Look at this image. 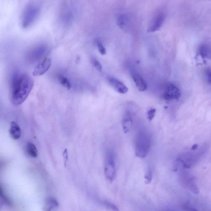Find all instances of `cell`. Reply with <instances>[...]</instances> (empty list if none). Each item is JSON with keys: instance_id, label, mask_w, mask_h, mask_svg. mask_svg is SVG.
I'll list each match as a JSON object with an SVG mask.
<instances>
[{"instance_id": "cell-25", "label": "cell", "mask_w": 211, "mask_h": 211, "mask_svg": "<svg viewBox=\"0 0 211 211\" xmlns=\"http://www.w3.org/2000/svg\"><path fill=\"white\" fill-rule=\"evenodd\" d=\"M63 155L64 158H65V165H66V162L68 160V153L67 151V149H65Z\"/></svg>"}, {"instance_id": "cell-15", "label": "cell", "mask_w": 211, "mask_h": 211, "mask_svg": "<svg viewBox=\"0 0 211 211\" xmlns=\"http://www.w3.org/2000/svg\"><path fill=\"white\" fill-rule=\"evenodd\" d=\"M27 152L28 154L33 158L37 157V149L34 145L31 143H28L27 145Z\"/></svg>"}, {"instance_id": "cell-11", "label": "cell", "mask_w": 211, "mask_h": 211, "mask_svg": "<svg viewBox=\"0 0 211 211\" xmlns=\"http://www.w3.org/2000/svg\"><path fill=\"white\" fill-rule=\"evenodd\" d=\"M10 133L14 140H17L20 138L21 131L20 127L15 122H12L10 124Z\"/></svg>"}, {"instance_id": "cell-22", "label": "cell", "mask_w": 211, "mask_h": 211, "mask_svg": "<svg viewBox=\"0 0 211 211\" xmlns=\"http://www.w3.org/2000/svg\"><path fill=\"white\" fill-rule=\"evenodd\" d=\"M103 204H104V205H105L107 208L112 209L113 210H119V209H118V207H117L116 205H115L114 204L112 203L109 202L107 201H104L103 202Z\"/></svg>"}, {"instance_id": "cell-14", "label": "cell", "mask_w": 211, "mask_h": 211, "mask_svg": "<svg viewBox=\"0 0 211 211\" xmlns=\"http://www.w3.org/2000/svg\"><path fill=\"white\" fill-rule=\"evenodd\" d=\"M118 26L121 29L127 28L129 23V19L128 16L123 14L120 16L117 20Z\"/></svg>"}, {"instance_id": "cell-7", "label": "cell", "mask_w": 211, "mask_h": 211, "mask_svg": "<svg viewBox=\"0 0 211 211\" xmlns=\"http://www.w3.org/2000/svg\"><path fill=\"white\" fill-rule=\"evenodd\" d=\"M108 81L111 86L119 93L124 94L128 92V87L121 81L112 77H108Z\"/></svg>"}, {"instance_id": "cell-21", "label": "cell", "mask_w": 211, "mask_h": 211, "mask_svg": "<svg viewBox=\"0 0 211 211\" xmlns=\"http://www.w3.org/2000/svg\"><path fill=\"white\" fill-rule=\"evenodd\" d=\"M156 113V109L155 108H151V109L148 111L147 113V119L149 121H151L154 118Z\"/></svg>"}, {"instance_id": "cell-27", "label": "cell", "mask_w": 211, "mask_h": 211, "mask_svg": "<svg viewBox=\"0 0 211 211\" xmlns=\"http://www.w3.org/2000/svg\"><path fill=\"white\" fill-rule=\"evenodd\" d=\"M198 147V145L196 144V145H194L193 146L192 148H191V149H192L193 150H196L197 149Z\"/></svg>"}, {"instance_id": "cell-13", "label": "cell", "mask_w": 211, "mask_h": 211, "mask_svg": "<svg viewBox=\"0 0 211 211\" xmlns=\"http://www.w3.org/2000/svg\"><path fill=\"white\" fill-rule=\"evenodd\" d=\"M198 52L202 58L207 57L211 59V51L207 45L202 44L200 45L199 48Z\"/></svg>"}, {"instance_id": "cell-9", "label": "cell", "mask_w": 211, "mask_h": 211, "mask_svg": "<svg viewBox=\"0 0 211 211\" xmlns=\"http://www.w3.org/2000/svg\"><path fill=\"white\" fill-rule=\"evenodd\" d=\"M132 78L139 91H145L147 88L146 83L140 74L137 73H133L132 74Z\"/></svg>"}, {"instance_id": "cell-3", "label": "cell", "mask_w": 211, "mask_h": 211, "mask_svg": "<svg viewBox=\"0 0 211 211\" xmlns=\"http://www.w3.org/2000/svg\"><path fill=\"white\" fill-rule=\"evenodd\" d=\"M40 13L39 8L36 5L30 4L24 10L21 19L23 28H28L36 21Z\"/></svg>"}, {"instance_id": "cell-19", "label": "cell", "mask_w": 211, "mask_h": 211, "mask_svg": "<svg viewBox=\"0 0 211 211\" xmlns=\"http://www.w3.org/2000/svg\"><path fill=\"white\" fill-rule=\"evenodd\" d=\"M73 15L71 12L68 11L65 13L63 17V21L65 24H69L71 21L72 19Z\"/></svg>"}, {"instance_id": "cell-26", "label": "cell", "mask_w": 211, "mask_h": 211, "mask_svg": "<svg viewBox=\"0 0 211 211\" xmlns=\"http://www.w3.org/2000/svg\"><path fill=\"white\" fill-rule=\"evenodd\" d=\"M207 78L208 82L211 83V71H208L207 73Z\"/></svg>"}, {"instance_id": "cell-16", "label": "cell", "mask_w": 211, "mask_h": 211, "mask_svg": "<svg viewBox=\"0 0 211 211\" xmlns=\"http://www.w3.org/2000/svg\"><path fill=\"white\" fill-rule=\"evenodd\" d=\"M57 78H58L60 83L64 87L67 89L68 90H70L71 87V85L69 80L66 77H65V76L61 75H59L57 76Z\"/></svg>"}, {"instance_id": "cell-1", "label": "cell", "mask_w": 211, "mask_h": 211, "mask_svg": "<svg viewBox=\"0 0 211 211\" xmlns=\"http://www.w3.org/2000/svg\"><path fill=\"white\" fill-rule=\"evenodd\" d=\"M32 78L26 73L14 76L11 86V102L16 106L21 104L27 99L33 88Z\"/></svg>"}, {"instance_id": "cell-17", "label": "cell", "mask_w": 211, "mask_h": 211, "mask_svg": "<svg viewBox=\"0 0 211 211\" xmlns=\"http://www.w3.org/2000/svg\"><path fill=\"white\" fill-rule=\"evenodd\" d=\"M194 178L191 177L187 181V186L189 189L194 193L198 194L199 193V190L194 182Z\"/></svg>"}, {"instance_id": "cell-6", "label": "cell", "mask_w": 211, "mask_h": 211, "mask_svg": "<svg viewBox=\"0 0 211 211\" xmlns=\"http://www.w3.org/2000/svg\"><path fill=\"white\" fill-rule=\"evenodd\" d=\"M51 64H52L51 59L49 57H46L35 67L33 72V75L34 76L43 75L49 70Z\"/></svg>"}, {"instance_id": "cell-2", "label": "cell", "mask_w": 211, "mask_h": 211, "mask_svg": "<svg viewBox=\"0 0 211 211\" xmlns=\"http://www.w3.org/2000/svg\"><path fill=\"white\" fill-rule=\"evenodd\" d=\"M151 144V137L145 131H140L135 139V154L138 158L146 157L150 150Z\"/></svg>"}, {"instance_id": "cell-12", "label": "cell", "mask_w": 211, "mask_h": 211, "mask_svg": "<svg viewBox=\"0 0 211 211\" xmlns=\"http://www.w3.org/2000/svg\"><path fill=\"white\" fill-rule=\"evenodd\" d=\"M59 203L57 200L52 197L47 198L45 204L44 210L51 211L55 209L58 206Z\"/></svg>"}, {"instance_id": "cell-18", "label": "cell", "mask_w": 211, "mask_h": 211, "mask_svg": "<svg viewBox=\"0 0 211 211\" xmlns=\"http://www.w3.org/2000/svg\"><path fill=\"white\" fill-rule=\"evenodd\" d=\"M153 172L151 169H149L147 171L145 176V182L146 184H150L153 179Z\"/></svg>"}, {"instance_id": "cell-5", "label": "cell", "mask_w": 211, "mask_h": 211, "mask_svg": "<svg viewBox=\"0 0 211 211\" xmlns=\"http://www.w3.org/2000/svg\"><path fill=\"white\" fill-rule=\"evenodd\" d=\"M180 96L181 92L179 89L175 85L169 83L166 86L163 97L166 100H178Z\"/></svg>"}, {"instance_id": "cell-24", "label": "cell", "mask_w": 211, "mask_h": 211, "mask_svg": "<svg viewBox=\"0 0 211 211\" xmlns=\"http://www.w3.org/2000/svg\"><path fill=\"white\" fill-rule=\"evenodd\" d=\"M98 50H99V52H100L101 54L102 55H105L106 54V50L105 48L102 45L101 43H98Z\"/></svg>"}, {"instance_id": "cell-20", "label": "cell", "mask_w": 211, "mask_h": 211, "mask_svg": "<svg viewBox=\"0 0 211 211\" xmlns=\"http://www.w3.org/2000/svg\"><path fill=\"white\" fill-rule=\"evenodd\" d=\"M91 61L92 62L93 65L95 67L96 69H97L99 71H101L102 69V66L100 63L95 58H93L91 59Z\"/></svg>"}, {"instance_id": "cell-4", "label": "cell", "mask_w": 211, "mask_h": 211, "mask_svg": "<svg viewBox=\"0 0 211 211\" xmlns=\"http://www.w3.org/2000/svg\"><path fill=\"white\" fill-rule=\"evenodd\" d=\"M104 173L109 181H113L116 173V157L114 153L111 150H108L106 153Z\"/></svg>"}, {"instance_id": "cell-10", "label": "cell", "mask_w": 211, "mask_h": 211, "mask_svg": "<svg viewBox=\"0 0 211 211\" xmlns=\"http://www.w3.org/2000/svg\"><path fill=\"white\" fill-rule=\"evenodd\" d=\"M133 126V121L131 114L129 111H127L124 114L123 121V128L124 133H128Z\"/></svg>"}, {"instance_id": "cell-23", "label": "cell", "mask_w": 211, "mask_h": 211, "mask_svg": "<svg viewBox=\"0 0 211 211\" xmlns=\"http://www.w3.org/2000/svg\"><path fill=\"white\" fill-rule=\"evenodd\" d=\"M1 197L3 200L6 204L9 205H11L12 204L11 202L9 200L8 198L7 197L5 196L4 193L3 191H2L1 187Z\"/></svg>"}, {"instance_id": "cell-8", "label": "cell", "mask_w": 211, "mask_h": 211, "mask_svg": "<svg viewBox=\"0 0 211 211\" xmlns=\"http://www.w3.org/2000/svg\"><path fill=\"white\" fill-rule=\"evenodd\" d=\"M165 16L163 13H160L156 17L151 25L148 29V32H153L160 29L164 22Z\"/></svg>"}]
</instances>
